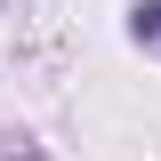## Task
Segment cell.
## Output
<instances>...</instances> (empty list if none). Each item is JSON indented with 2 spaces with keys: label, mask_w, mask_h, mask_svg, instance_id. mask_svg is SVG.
<instances>
[{
  "label": "cell",
  "mask_w": 161,
  "mask_h": 161,
  "mask_svg": "<svg viewBox=\"0 0 161 161\" xmlns=\"http://www.w3.org/2000/svg\"><path fill=\"white\" fill-rule=\"evenodd\" d=\"M129 40L161 57V0H137V8H129Z\"/></svg>",
  "instance_id": "obj_1"
}]
</instances>
